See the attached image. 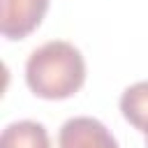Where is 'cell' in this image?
<instances>
[{"label":"cell","instance_id":"cell-3","mask_svg":"<svg viewBox=\"0 0 148 148\" xmlns=\"http://www.w3.org/2000/svg\"><path fill=\"white\" fill-rule=\"evenodd\" d=\"M58 148H120L104 123L90 116L69 118L58 134Z\"/></svg>","mask_w":148,"mask_h":148},{"label":"cell","instance_id":"cell-4","mask_svg":"<svg viewBox=\"0 0 148 148\" xmlns=\"http://www.w3.org/2000/svg\"><path fill=\"white\" fill-rule=\"evenodd\" d=\"M0 148H51V141L42 123L16 120L2 130Z\"/></svg>","mask_w":148,"mask_h":148},{"label":"cell","instance_id":"cell-6","mask_svg":"<svg viewBox=\"0 0 148 148\" xmlns=\"http://www.w3.org/2000/svg\"><path fill=\"white\" fill-rule=\"evenodd\" d=\"M146 148H148V136H146Z\"/></svg>","mask_w":148,"mask_h":148},{"label":"cell","instance_id":"cell-5","mask_svg":"<svg viewBox=\"0 0 148 148\" xmlns=\"http://www.w3.org/2000/svg\"><path fill=\"white\" fill-rule=\"evenodd\" d=\"M120 111L132 127L148 134V81H139L125 88L120 95Z\"/></svg>","mask_w":148,"mask_h":148},{"label":"cell","instance_id":"cell-2","mask_svg":"<svg viewBox=\"0 0 148 148\" xmlns=\"http://www.w3.org/2000/svg\"><path fill=\"white\" fill-rule=\"evenodd\" d=\"M49 0H2L0 5V30L7 39H23L39 28Z\"/></svg>","mask_w":148,"mask_h":148},{"label":"cell","instance_id":"cell-1","mask_svg":"<svg viewBox=\"0 0 148 148\" xmlns=\"http://www.w3.org/2000/svg\"><path fill=\"white\" fill-rule=\"evenodd\" d=\"M25 83L42 99H67L86 83V60L74 44L51 39L30 53Z\"/></svg>","mask_w":148,"mask_h":148}]
</instances>
